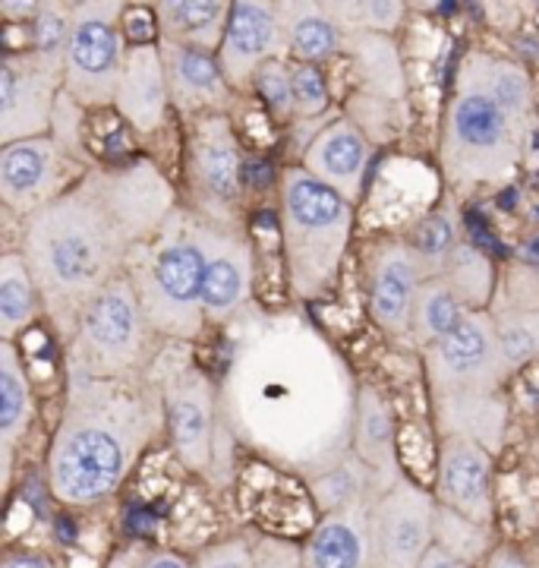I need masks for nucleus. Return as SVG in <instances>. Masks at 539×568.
I'll list each match as a JSON object with an SVG mask.
<instances>
[{
  "label": "nucleus",
  "mask_w": 539,
  "mask_h": 568,
  "mask_svg": "<svg viewBox=\"0 0 539 568\" xmlns=\"http://www.w3.org/2000/svg\"><path fill=\"white\" fill-rule=\"evenodd\" d=\"M44 316L39 282L20 250L0 256V342H20L22 335Z\"/></svg>",
  "instance_id": "cd10ccee"
},
{
  "label": "nucleus",
  "mask_w": 539,
  "mask_h": 568,
  "mask_svg": "<svg viewBox=\"0 0 539 568\" xmlns=\"http://www.w3.org/2000/svg\"><path fill=\"white\" fill-rule=\"evenodd\" d=\"M70 22H73V3H60V0H41L39 13L29 26V48H35L41 54H60L70 39Z\"/></svg>",
  "instance_id": "e433bc0d"
},
{
  "label": "nucleus",
  "mask_w": 539,
  "mask_h": 568,
  "mask_svg": "<svg viewBox=\"0 0 539 568\" xmlns=\"http://www.w3.org/2000/svg\"><path fill=\"white\" fill-rule=\"evenodd\" d=\"M499 351L511 376L539 361V306H505L492 310Z\"/></svg>",
  "instance_id": "72a5a7b5"
},
{
  "label": "nucleus",
  "mask_w": 539,
  "mask_h": 568,
  "mask_svg": "<svg viewBox=\"0 0 539 568\" xmlns=\"http://www.w3.org/2000/svg\"><path fill=\"white\" fill-rule=\"evenodd\" d=\"M0 568H58L44 552H35V549H10L3 556Z\"/></svg>",
  "instance_id": "37998d69"
},
{
  "label": "nucleus",
  "mask_w": 539,
  "mask_h": 568,
  "mask_svg": "<svg viewBox=\"0 0 539 568\" xmlns=\"http://www.w3.org/2000/svg\"><path fill=\"white\" fill-rule=\"evenodd\" d=\"M344 51L350 54L359 99L373 104H398L407 95L404 61L391 36H347Z\"/></svg>",
  "instance_id": "a878e982"
},
{
  "label": "nucleus",
  "mask_w": 539,
  "mask_h": 568,
  "mask_svg": "<svg viewBox=\"0 0 539 568\" xmlns=\"http://www.w3.org/2000/svg\"><path fill=\"white\" fill-rule=\"evenodd\" d=\"M35 424V395L29 383V369L20 347L0 342V477L3 489L13 484L17 452L26 443V433Z\"/></svg>",
  "instance_id": "5701e85b"
},
{
  "label": "nucleus",
  "mask_w": 539,
  "mask_h": 568,
  "mask_svg": "<svg viewBox=\"0 0 539 568\" xmlns=\"http://www.w3.org/2000/svg\"><path fill=\"white\" fill-rule=\"evenodd\" d=\"M354 455L376 474L382 489L395 487L404 477L398 455V424L388 398L369 383H359L357 424H354Z\"/></svg>",
  "instance_id": "b1692460"
},
{
  "label": "nucleus",
  "mask_w": 539,
  "mask_h": 568,
  "mask_svg": "<svg viewBox=\"0 0 539 568\" xmlns=\"http://www.w3.org/2000/svg\"><path fill=\"white\" fill-rule=\"evenodd\" d=\"M357 212L303 164H287L278 178V234L284 282L291 301L313 304L335 291Z\"/></svg>",
  "instance_id": "39448f33"
},
{
  "label": "nucleus",
  "mask_w": 539,
  "mask_h": 568,
  "mask_svg": "<svg viewBox=\"0 0 539 568\" xmlns=\"http://www.w3.org/2000/svg\"><path fill=\"white\" fill-rule=\"evenodd\" d=\"M426 272L404 237H385L369 253V320L388 338H410V320Z\"/></svg>",
  "instance_id": "a211bd4d"
},
{
  "label": "nucleus",
  "mask_w": 539,
  "mask_h": 568,
  "mask_svg": "<svg viewBox=\"0 0 539 568\" xmlns=\"http://www.w3.org/2000/svg\"><path fill=\"white\" fill-rule=\"evenodd\" d=\"M133 568H196L186 556H180L174 549H152L145 552Z\"/></svg>",
  "instance_id": "79ce46f5"
},
{
  "label": "nucleus",
  "mask_w": 539,
  "mask_h": 568,
  "mask_svg": "<svg viewBox=\"0 0 539 568\" xmlns=\"http://www.w3.org/2000/svg\"><path fill=\"white\" fill-rule=\"evenodd\" d=\"M486 568H537L515 544H499L486 556Z\"/></svg>",
  "instance_id": "a19ab883"
},
{
  "label": "nucleus",
  "mask_w": 539,
  "mask_h": 568,
  "mask_svg": "<svg viewBox=\"0 0 539 568\" xmlns=\"http://www.w3.org/2000/svg\"><path fill=\"white\" fill-rule=\"evenodd\" d=\"M303 168L347 203H359L373 168V140L354 118H332L303 149Z\"/></svg>",
  "instance_id": "6ab92c4d"
},
{
  "label": "nucleus",
  "mask_w": 539,
  "mask_h": 568,
  "mask_svg": "<svg viewBox=\"0 0 539 568\" xmlns=\"http://www.w3.org/2000/svg\"><path fill=\"white\" fill-rule=\"evenodd\" d=\"M332 20L347 36H391L407 17V7L400 0H325Z\"/></svg>",
  "instance_id": "473e14b6"
},
{
  "label": "nucleus",
  "mask_w": 539,
  "mask_h": 568,
  "mask_svg": "<svg viewBox=\"0 0 539 568\" xmlns=\"http://www.w3.org/2000/svg\"><path fill=\"white\" fill-rule=\"evenodd\" d=\"M159 383L164 395L167 443L180 465L196 477L218 480V439L224 436L218 383L196 361L174 366Z\"/></svg>",
  "instance_id": "9b49d317"
},
{
  "label": "nucleus",
  "mask_w": 539,
  "mask_h": 568,
  "mask_svg": "<svg viewBox=\"0 0 539 568\" xmlns=\"http://www.w3.org/2000/svg\"><path fill=\"white\" fill-rule=\"evenodd\" d=\"M152 332L164 342H196L205 328L202 278L205 246L200 219L180 203L126 268Z\"/></svg>",
  "instance_id": "423d86ee"
},
{
  "label": "nucleus",
  "mask_w": 539,
  "mask_h": 568,
  "mask_svg": "<svg viewBox=\"0 0 539 568\" xmlns=\"http://www.w3.org/2000/svg\"><path fill=\"white\" fill-rule=\"evenodd\" d=\"M253 92L275 123L297 121L294 118V61L275 58V61L262 63L253 80Z\"/></svg>",
  "instance_id": "c9c22d12"
},
{
  "label": "nucleus",
  "mask_w": 539,
  "mask_h": 568,
  "mask_svg": "<svg viewBox=\"0 0 539 568\" xmlns=\"http://www.w3.org/2000/svg\"><path fill=\"white\" fill-rule=\"evenodd\" d=\"M123 0H73L70 39L63 48V92L82 111L114 108L126 61Z\"/></svg>",
  "instance_id": "6e6552de"
},
{
  "label": "nucleus",
  "mask_w": 539,
  "mask_h": 568,
  "mask_svg": "<svg viewBox=\"0 0 539 568\" xmlns=\"http://www.w3.org/2000/svg\"><path fill=\"white\" fill-rule=\"evenodd\" d=\"M369 508L373 503H357L322 515L303 544V568H376Z\"/></svg>",
  "instance_id": "4be33fe9"
},
{
  "label": "nucleus",
  "mask_w": 539,
  "mask_h": 568,
  "mask_svg": "<svg viewBox=\"0 0 539 568\" xmlns=\"http://www.w3.org/2000/svg\"><path fill=\"white\" fill-rule=\"evenodd\" d=\"M89 168L95 164L80 162L54 133L0 145L3 212L26 222L29 215H35L39 209L63 196Z\"/></svg>",
  "instance_id": "ddd939ff"
},
{
  "label": "nucleus",
  "mask_w": 539,
  "mask_h": 568,
  "mask_svg": "<svg viewBox=\"0 0 539 568\" xmlns=\"http://www.w3.org/2000/svg\"><path fill=\"white\" fill-rule=\"evenodd\" d=\"M404 241L410 244L414 256L423 265L426 278H439L445 275V265L451 260V253L464 244V234H460V215L458 205L445 203L433 212H426L410 234H404Z\"/></svg>",
  "instance_id": "7c9ffc66"
},
{
  "label": "nucleus",
  "mask_w": 539,
  "mask_h": 568,
  "mask_svg": "<svg viewBox=\"0 0 539 568\" xmlns=\"http://www.w3.org/2000/svg\"><path fill=\"white\" fill-rule=\"evenodd\" d=\"M180 209L177 186L152 159L99 162L54 203L20 222V250L39 282L44 320L63 347L85 306L126 275L133 256Z\"/></svg>",
  "instance_id": "f03ea898"
},
{
  "label": "nucleus",
  "mask_w": 539,
  "mask_h": 568,
  "mask_svg": "<svg viewBox=\"0 0 539 568\" xmlns=\"http://www.w3.org/2000/svg\"><path fill=\"white\" fill-rule=\"evenodd\" d=\"M537 455H539V433H537Z\"/></svg>",
  "instance_id": "a18cd8bd"
},
{
  "label": "nucleus",
  "mask_w": 539,
  "mask_h": 568,
  "mask_svg": "<svg viewBox=\"0 0 539 568\" xmlns=\"http://www.w3.org/2000/svg\"><path fill=\"white\" fill-rule=\"evenodd\" d=\"M287 58L278 0H231V20L218 48L224 80L237 95L253 92L262 63Z\"/></svg>",
  "instance_id": "dca6fc26"
},
{
  "label": "nucleus",
  "mask_w": 539,
  "mask_h": 568,
  "mask_svg": "<svg viewBox=\"0 0 539 568\" xmlns=\"http://www.w3.org/2000/svg\"><path fill=\"white\" fill-rule=\"evenodd\" d=\"M256 549V568H303V547L278 537H260L253 540Z\"/></svg>",
  "instance_id": "ea45409f"
},
{
  "label": "nucleus",
  "mask_w": 539,
  "mask_h": 568,
  "mask_svg": "<svg viewBox=\"0 0 539 568\" xmlns=\"http://www.w3.org/2000/svg\"><path fill=\"white\" fill-rule=\"evenodd\" d=\"M537 85L523 63L464 48L441 108L439 174L455 196L515 181L533 126Z\"/></svg>",
  "instance_id": "20e7f679"
},
{
  "label": "nucleus",
  "mask_w": 539,
  "mask_h": 568,
  "mask_svg": "<svg viewBox=\"0 0 539 568\" xmlns=\"http://www.w3.org/2000/svg\"><path fill=\"white\" fill-rule=\"evenodd\" d=\"M161 433H167L164 395L152 373L123 379L67 373L63 410L44 455L51 496L67 508L114 499Z\"/></svg>",
  "instance_id": "7ed1b4c3"
},
{
  "label": "nucleus",
  "mask_w": 539,
  "mask_h": 568,
  "mask_svg": "<svg viewBox=\"0 0 539 568\" xmlns=\"http://www.w3.org/2000/svg\"><path fill=\"white\" fill-rule=\"evenodd\" d=\"M63 99V58L13 48L0 58V145L48 136Z\"/></svg>",
  "instance_id": "f8f14e48"
},
{
  "label": "nucleus",
  "mask_w": 539,
  "mask_h": 568,
  "mask_svg": "<svg viewBox=\"0 0 539 568\" xmlns=\"http://www.w3.org/2000/svg\"><path fill=\"white\" fill-rule=\"evenodd\" d=\"M159 335L145 320L136 284L120 275L85 306L80 325L67 345V373L95 379L149 376Z\"/></svg>",
  "instance_id": "0eeeda50"
},
{
  "label": "nucleus",
  "mask_w": 539,
  "mask_h": 568,
  "mask_svg": "<svg viewBox=\"0 0 539 568\" xmlns=\"http://www.w3.org/2000/svg\"><path fill=\"white\" fill-rule=\"evenodd\" d=\"M278 17L287 61L322 67L344 51V32L325 0H278Z\"/></svg>",
  "instance_id": "393cba45"
},
{
  "label": "nucleus",
  "mask_w": 539,
  "mask_h": 568,
  "mask_svg": "<svg viewBox=\"0 0 539 568\" xmlns=\"http://www.w3.org/2000/svg\"><path fill=\"white\" fill-rule=\"evenodd\" d=\"M445 282L451 284V291L460 297V304L470 313H486L492 310L496 291H499V275L496 263L474 244H464L451 253V260L445 265Z\"/></svg>",
  "instance_id": "2f4dec72"
},
{
  "label": "nucleus",
  "mask_w": 539,
  "mask_h": 568,
  "mask_svg": "<svg viewBox=\"0 0 539 568\" xmlns=\"http://www.w3.org/2000/svg\"><path fill=\"white\" fill-rule=\"evenodd\" d=\"M221 379V424L262 462L299 480L354 452L359 379L344 354L299 310L240 316Z\"/></svg>",
  "instance_id": "f257e3e1"
},
{
  "label": "nucleus",
  "mask_w": 539,
  "mask_h": 568,
  "mask_svg": "<svg viewBox=\"0 0 539 568\" xmlns=\"http://www.w3.org/2000/svg\"><path fill=\"white\" fill-rule=\"evenodd\" d=\"M467 313L470 310L460 304V297L441 275L439 278H426V284L419 287L414 320H410V342L419 351L439 345L441 338H448L467 320Z\"/></svg>",
  "instance_id": "c756f323"
},
{
  "label": "nucleus",
  "mask_w": 539,
  "mask_h": 568,
  "mask_svg": "<svg viewBox=\"0 0 539 568\" xmlns=\"http://www.w3.org/2000/svg\"><path fill=\"white\" fill-rule=\"evenodd\" d=\"M369 525L376 568H419L423 556L436 547L439 499L404 474L373 499Z\"/></svg>",
  "instance_id": "4468645a"
},
{
  "label": "nucleus",
  "mask_w": 539,
  "mask_h": 568,
  "mask_svg": "<svg viewBox=\"0 0 539 568\" xmlns=\"http://www.w3.org/2000/svg\"><path fill=\"white\" fill-rule=\"evenodd\" d=\"M196 568H256V549L250 537H227L196 556Z\"/></svg>",
  "instance_id": "58836bf2"
},
{
  "label": "nucleus",
  "mask_w": 539,
  "mask_h": 568,
  "mask_svg": "<svg viewBox=\"0 0 539 568\" xmlns=\"http://www.w3.org/2000/svg\"><path fill=\"white\" fill-rule=\"evenodd\" d=\"M200 219V215H196ZM205 246V278H202V306L209 325H234L253 301V241L246 227L202 222Z\"/></svg>",
  "instance_id": "2eb2a0df"
},
{
  "label": "nucleus",
  "mask_w": 539,
  "mask_h": 568,
  "mask_svg": "<svg viewBox=\"0 0 539 568\" xmlns=\"http://www.w3.org/2000/svg\"><path fill=\"white\" fill-rule=\"evenodd\" d=\"M171 108L174 104H171L164 61H161V44L159 41L130 44L123 73H120L118 99H114L118 118L140 136H155L164 130Z\"/></svg>",
  "instance_id": "412c9836"
},
{
  "label": "nucleus",
  "mask_w": 539,
  "mask_h": 568,
  "mask_svg": "<svg viewBox=\"0 0 539 568\" xmlns=\"http://www.w3.org/2000/svg\"><path fill=\"white\" fill-rule=\"evenodd\" d=\"M419 568H474V566H470V562H464L460 556H455V552H448V549L436 544V547L423 556Z\"/></svg>",
  "instance_id": "c03bdc74"
},
{
  "label": "nucleus",
  "mask_w": 539,
  "mask_h": 568,
  "mask_svg": "<svg viewBox=\"0 0 539 568\" xmlns=\"http://www.w3.org/2000/svg\"><path fill=\"white\" fill-rule=\"evenodd\" d=\"M436 544L445 547L448 552L460 556L464 562L477 566L479 559H486L492 552V528L489 525H477L470 518H464L451 508L439 506V528H436Z\"/></svg>",
  "instance_id": "f704fd0d"
},
{
  "label": "nucleus",
  "mask_w": 539,
  "mask_h": 568,
  "mask_svg": "<svg viewBox=\"0 0 539 568\" xmlns=\"http://www.w3.org/2000/svg\"><path fill=\"white\" fill-rule=\"evenodd\" d=\"M161 41L218 54L231 20L227 0H159L152 3Z\"/></svg>",
  "instance_id": "bb28decb"
},
{
  "label": "nucleus",
  "mask_w": 539,
  "mask_h": 568,
  "mask_svg": "<svg viewBox=\"0 0 539 568\" xmlns=\"http://www.w3.org/2000/svg\"><path fill=\"white\" fill-rule=\"evenodd\" d=\"M436 499L464 518L489 525L496 521V455L477 439L445 436L436 462Z\"/></svg>",
  "instance_id": "f3484780"
},
{
  "label": "nucleus",
  "mask_w": 539,
  "mask_h": 568,
  "mask_svg": "<svg viewBox=\"0 0 539 568\" xmlns=\"http://www.w3.org/2000/svg\"><path fill=\"white\" fill-rule=\"evenodd\" d=\"M167 85H171V104L183 121H193L202 114H231L237 102V92L224 80L218 54L159 41Z\"/></svg>",
  "instance_id": "aec40b11"
},
{
  "label": "nucleus",
  "mask_w": 539,
  "mask_h": 568,
  "mask_svg": "<svg viewBox=\"0 0 539 568\" xmlns=\"http://www.w3.org/2000/svg\"><path fill=\"white\" fill-rule=\"evenodd\" d=\"M423 373L429 405L501 395L511 369L501 361L496 316L489 310L467 313V320L448 338L423 351Z\"/></svg>",
  "instance_id": "9d476101"
},
{
  "label": "nucleus",
  "mask_w": 539,
  "mask_h": 568,
  "mask_svg": "<svg viewBox=\"0 0 539 568\" xmlns=\"http://www.w3.org/2000/svg\"><path fill=\"white\" fill-rule=\"evenodd\" d=\"M183 203L202 222L243 227V149L231 114H202L186 121L183 140Z\"/></svg>",
  "instance_id": "1a4fd4ad"
},
{
  "label": "nucleus",
  "mask_w": 539,
  "mask_h": 568,
  "mask_svg": "<svg viewBox=\"0 0 539 568\" xmlns=\"http://www.w3.org/2000/svg\"><path fill=\"white\" fill-rule=\"evenodd\" d=\"M303 487L313 496L319 515H332V511L357 506V503H373L379 493H385L379 480H376V474L363 465L354 452L340 465L328 467L325 474L303 480Z\"/></svg>",
  "instance_id": "c85d7f7f"
},
{
  "label": "nucleus",
  "mask_w": 539,
  "mask_h": 568,
  "mask_svg": "<svg viewBox=\"0 0 539 568\" xmlns=\"http://www.w3.org/2000/svg\"><path fill=\"white\" fill-rule=\"evenodd\" d=\"M332 108V85L322 67L313 63H294V118L319 121Z\"/></svg>",
  "instance_id": "4c0bfd02"
}]
</instances>
